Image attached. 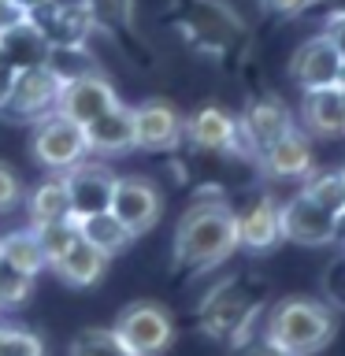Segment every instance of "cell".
I'll return each mask as SVG.
<instances>
[{"mask_svg":"<svg viewBox=\"0 0 345 356\" xmlns=\"http://www.w3.org/2000/svg\"><path fill=\"white\" fill-rule=\"evenodd\" d=\"M338 93H342V104H345V78H342V86H338Z\"/></svg>","mask_w":345,"mask_h":356,"instance_id":"cell-37","label":"cell"},{"mask_svg":"<svg viewBox=\"0 0 345 356\" xmlns=\"http://www.w3.org/2000/svg\"><path fill=\"white\" fill-rule=\"evenodd\" d=\"M256 167H260L264 178L271 182H305V178L316 171V149H312V138L300 127H294L289 134H282L275 145L256 156Z\"/></svg>","mask_w":345,"mask_h":356,"instance_id":"cell-13","label":"cell"},{"mask_svg":"<svg viewBox=\"0 0 345 356\" xmlns=\"http://www.w3.org/2000/svg\"><path fill=\"white\" fill-rule=\"evenodd\" d=\"M289 78L300 93H312V89H334L342 86L345 78V60L338 56V49L323 38V33H312L289 52Z\"/></svg>","mask_w":345,"mask_h":356,"instance_id":"cell-8","label":"cell"},{"mask_svg":"<svg viewBox=\"0 0 345 356\" xmlns=\"http://www.w3.org/2000/svg\"><path fill=\"white\" fill-rule=\"evenodd\" d=\"M30 149H33V160L52 175L71 171V167H78L89 156L86 130L78 127V122H71L67 115H60V111H52V115L33 122Z\"/></svg>","mask_w":345,"mask_h":356,"instance_id":"cell-5","label":"cell"},{"mask_svg":"<svg viewBox=\"0 0 345 356\" xmlns=\"http://www.w3.org/2000/svg\"><path fill=\"white\" fill-rule=\"evenodd\" d=\"M175 264L182 271H211L238 252V222L223 197H197L175 227Z\"/></svg>","mask_w":345,"mask_h":356,"instance_id":"cell-1","label":"cell"},{"mask_svg":"<svg viewBox=\"0 0 345 356\" xmlns=\"http://www.w3.org/2000/svg\"><path fill=\"white\" fill-rule=\"evenodd\" d=\"M264 308H267L264 286L249 275H230L204 293V300L197 308V327L204 338L230 349L234 341L249 338L260 327Z\"/></svg>","mask_w":345,"mask_h":356,"instance_id":"cell-3","label":"cell"},{"mask_svg":"<svg viewBox=\"0 0 345 356\" xmlns=\"http://www.w3.org/2000/svg\"><path fill=\"white\" fill-rule=\"evenodd\" d=\"M323 38H327L334 49H338V56L345 60V8H334L327 19H323Z\"/></svg>","mask_w":345,"mask_h":356,"instance_id":"cell-30","label":"cell"},{"mask_svg":"<svg viewBox=\"0 0 345 356\" xmlns=\"http://www.w3.org/2000/svg\"><path fill=\"white\" fill-rule=\"evenodd\" d=\"M67 356H134L111 327H82L67 345Z\"/></svg>","mask_w":345,"mask_h":356,"instance_id":"cell-26","label":"cell"},{"mask_svg":"<svg viewBox=\"0 0 345 356\" xmlns=\"http://www.w3.org/2000/svg\"><path fill=\"white\" fill-rule=\"evenodd\" d=\"M338 241H345V216L338 219Z\"/></svg>","mask_w":345,"mask_h":356,"instance_id":"cell-36","label":"cell"},{"mask_svg":"<svg viewBox=\"0 0 345 356\" xmlns=\"http://www.w3.org/2000/svg\"><path fill=\"white\" fill-rule=\"evenodd\" d=\"M282 200L271 193H256L245 208H234V222H238V249L245 252H271L282 241Z\"/></svg>","mask_w":345,"mask_h":356,"instance_id":"cell-15","label":"cell"},{"mask_svg":"<svg viewBox=\"0 0 345 356\" xmlns=\"http://www.w3.org/2000/svg\"><path fill=\"white\" fill-rule=\"evenodd\" d=\"M323 300L334 308V312H345V249L330 256V264L323 267Z\"/></svg>","mask_w":345,"mask_h":356,"instance_id":"cell-28","label":"cell"},{"mask_svg":"<svg viewBox=\"0 0 345 356\" xmlns=\"http://www.w3.org/2000/svg\"><path fill=\"white\" fill-rule=\"evenodd\" d=\"M278 211H282V241L305 245V249H323V245L338 241V219L319 204H312L300 189H294L278 204Z\"/></svg>","mask_w":345,"mask_h":356,"instance_id":"cell-11","label":"cell"},{"mask_svg":"<svg viewBox=\"0 0 345 356\" xmlns=\"http://www.w3.org/2000/svg\"><path fill=\"white\" fill-rule=\"evenodd\" d=\"M312 204H319L323 211H330L334 219L345 216V167H316L305 182L297 186Z\"/></svg>","mask_w":345,"mask_h":356,"instance_id":"cell-24","label":"cell"},{"mask_svg":"<svg viewBox=\"0 0 345 356\" xmlns=\"http://www.w3.org/2000/svg\"><path fill=\"white\" fill-rule=\"evenodd\" d=\"M260 338L282 356H319L338 338V312L319 297H278L260 316Z\"/></svg>","mask_w":345,"mask_h":356,"instance_id":"cell-2","label":"cell"},{"mask_svg":"<svg viewBox=\"0 0 345 356\" xmlns=\"http://www.w3.org/2000/svg\"><path fill=\"white\" fill-rule=\"evenodd\" d=\"M74 230H78V238H86L93 249H100L104 256H119L127 245L134 241V234L122 227V222L111 216V211H89V216H74Z\"/></svg>","mask_w":345,"mask_h":356,"instance_id":"cell-23","label":"cell"},{"mask_svg":"<svg viewBox=\"0 0 345 356\" xmlns=\"http://www.w3.org/2000/svg\"><path fill=\"white\" fill-rule=\"evenodd\" d=\"M82 130H86L89 152H97V156H119V152L134 149V115L122 100L115 108H108L104 115H97L93 122H86Z\"/></svg>","mask_w":345,"mask_h":356,"instance_id":"cell-19","label":"cell"},{"mask_svg":"<svg viewBox=\"0 0 345 356\" xmlns=\"http://www.w3.org/2000/svg\"><path fill=\"white\" fill-rule=\"evenodd\" d=\"M0 260H8L11 267L26 271L38 278L49 260H45V249H41V238L33 234L30 227L26 230H11V234H0Z\"/></svg>","mask_w":345,"mask_h":356,"instance_id":"cell-25","label":"cell"},{"mask_svg":"<svg viewBox=\"0 0 345 356\" xmlns=\"http://www.w3.org/2000/svg\"><path fill=\"white\" fill-rule=\"evenodd\" d=\"M63 182L71 189V208L74 216H89V211H104L111 200V186H115V171L108 163L82 160L71 171H63Z\"/></svg>","mask_w":345,"mask_h":356,"instance_id":"cell-16","label":"cell"},{"mask_svg":"<svg viewBox=\"0 0 345 356\" xmlns=\"http://www.w3.org/2000/svg\"><path fill=\"white\" fill-rule=\"evenodd\" d=\"M49 41L41 38V30L33 26V22H19L15 30H8L4 38H0V60L11 63L15 71H22V67H38V63H49Z\"/></svg>","mask_w":345,"mask_h":356,"instance_id":"cell-22","label":"cell"},{"mask_svg":"<svg viewBox=\"0 0 345 356\" xmlns=\"http://www.w3.org/2000/svg\"><path fill=\"white\" fill-rule=\"evenodd\" d=\"M186 141L200 152H216V156H245L241 127L238 115L219 104H204L186 119Z\"/></svg>","mask_w":345,"mask_h":356,"instance_id":"cell-14","label":"cell"},{"mask_svg":"<svg viewBox=\"0 0 345 356\" xmlns=\"http://www.w3.org/2000/svg\"><path fill=\"white\" fill-rule=\"evenodd\" d=\"M230 356H282V353H278L275 345H267V341L260 338V327H256L249 338H241V341L230 345Z\"/></svg>","mask_w":345,"mask_h":356,"instance_id":"cell-31","label":"cell"},{"mask_svg":"<svg viewBox=\"0 0 345 356\" xmlns=\"http://www.w3.org/2000/svg\"><path fill=\"white\" fill-rule=\"evenodd\" d=\"M108 264H111V256H104L100 249H93L86 238H78V234H74V241L49 264V271H56V275H60V282L74 286V289H89V286H97L100 278H104Z\"/></svg>","mask_w":345,"mask_h":356,"instance_id":"cell-18","label":"cell"},{"mask_svg":"<svg viewBox=\"0 0 345 356\" xmlns=\"http://www.w3.org/2000/svg\"><path fill=\"white\" fill-rule=\"evenodd\" d=\"M26 216H30V227H52V222H67L74 219V208H71V189H67L63 175H52L45 178L41 186H33V193L26 197Z\"/></svg>","mask_w":345,"mask_h":356,"instance_id":"cell-21","label":"cell"},{"mask_svg":"<svg viewBox=\"0 0 345 356\" xmlns=\"http://www.w3.org/2000/svg\"><path fill=\"white\" fill-rule=\"evenodd\" d=\"M115 104H119L115 86H111L104 74H97V71H82V74L63 78L56 111L67 115L71 122H78V127H86V122H93L97 115H104V111L115 108Z\"/></svg>","mask_w":345,"mask_h":356,"instance_id":"cell-12","label":"cell"},{"mask_svg":"<svg viewBox=\"0 0 345 356\" xmlns=\"http://www.w3.org/2000/svg\"><path fill=\"white\" fill-rule=\"evenodd\" d=\"M189 33H193V41L200 49H227L230 41H238L241 22L219 0H197L193 15H189Z\"/></svg>","mask_w":345,"mask_h":356,"instance_id":"cell-20","label":"cell"},{"mask_svg":"<svg viewBox=\"0 0 345 356\" xmlns=\"http://www.w3.org/2000/svg\"><path fill=\"white\" fill-rule=\"evenodd\" d=\"M134 115V149L141 152H171L186 141V115L171 100H141L130 108Z\"/></svg>","mask_w":345,"mask_h":356,"instance_id":"cell-9","label":"cell"},{"mask_svg":"<svg viewBox=\"0 0 345 356\" xmlns=\"http://www.w3.org/2000/svg\"><path fill=\"white\" fill-rule=\"evenodd\" d=\"M11 4H19V8H22V11H26V15H30V11H33V8H41V4H45V0H11Z\"/></svg>","mask_w":345,"mask_h":356,"instance_id":"cell-35","label":"cell"},{"mask_svg":"<svg viewBox=\"0 0 345 356\" xmlns=\"http://www.w3.org/2000/svg\"><path fill=\"white\" fill-rule=\"evenodd\" d=\"M30 15L22 11L19 4H11V0H0V38H4L8 30H15L19 22H26Z\"/></svg>","mask_w":345,"mask_h":356,"instance_id":"cell-33","label":"cell"},{"mask_svg":"<svg viewBox=\"0 0 345 356\" xmlns=\"http://www.w3.org/2000/svg\"><path fill=\"white\" fill-rule=\"evenodd\" d=\"M111 330L134 356H167L178 338L175 316L160 300H130V305H122Z\"/></svg>","mask_w":345,"mask_h":356,"instance_id":"cell-4","label":"cell"},{"mask_svg":"<svg viewBox=\"0 0 345 356\" xmlns=\"http://www.w3.org/2000/svg\"><path fill=\"white\" fill-rule=\"evenodd\" d=\"M60 86H63V78L56 74L52 63L22 67V71H15V82H11L4 111L22 119V122H38V119L56 111V104H60Z\"/></svg>","mask_w":345,"mask_h":356,"instance_id":"cell-7","label":"cell"},{"mask_svg":"<svg viewBox=\"0 0 345 356\" xmlns=\"http://www.w3.org/2000/svg\"><path fill=\"white\" fill-rule=\"evenodd\" d=\"M19 197H22V182H19V175L11 171V167L0 160V211H8V208H15L19 204Z\"/></svg>","mask_w":345,"mask_h":356,"instance_id":"cell-29","label":"cell"},{"mask_svg":"<svg viewBox=\"0 0 345 356\" xmlns=\"http://www.w3.org/2000/svg\"><path fill=\"white\" fill-rule=\"evenodd\" d=\"M238 127H241V141H245V156H260L267 145H275L282 134H289L297 127L294 111H289V104L282 97L275 93H264L249 100V108L238 115Z\"/></svg>","mask_w":345,"mask_h":356,"instance_id":"cell-10","label":"cell"},{"mask_svg":"<svg viewBox=\"0 0 345 356\" xmlns=\"http://www.w3.org/2000/svg\"><path fill=\"white\" fill-rule=\"evenodd\" d=\"M300 122H305L308 138H319V141L345 138V104H342L338 86L300 93Z\"/></svg>","mask_w":345,"mask_h":356,"instance_id":"cell-17","label":"cell"},{"mask_svg":"<svg viewBox=\"0 0 345 356\" xmlns=\"http://www.w3.org/2000/svg\"><path fill=\"white\" fill-rule=\"evenodd\" d=\"M11 82H15V67L0 60V111L8 104V93H11Z\"/></svg>","mask_w":345,"mask_h":356,"instance_id":"cell-34","label":"cell"},{"mask_svg":"<svg viewBox=\"0 0 345 356\" xmlns=\"http://www.w3.org/2000/svg\"><path fill=\"white\" fill-rule=\"evenodd\" d=\"M33 282H38L33 275L0 260V308H22L33 297Z\"/></svg>","mask_w":345,"mask_h":356,"instance_id":"cell-27","label":"cell"},{"mask_svg":"<svg viewBox=\"0 0 345 356\" xmlns=\"http://www.w3.org/2000/svg\"><path fill=\"white\" fill-rule=\"evenodd\" d=\"M108 211L134 234V238H141V234H149L156 222H160L163 193H160V186L145 175H115Z\"/></svg>","mask_w":345,"mask_h":356,"instance_id":"cell-6","label":"cell"},{"mask_svg":"<svg viewBox=\"0 0 345 356\" xmlns=\"http://www.w3.org/2000/svg\"><path fill=\"white\" fill-rule=\"evenodd\" d=\"M319 0H260V8L267 11V15H300V11H308V8H316Z\"/></svg>","mask_w":345,"mask_h":356,"instance_id":"cell-32","label":"cell"}]
</instances>
